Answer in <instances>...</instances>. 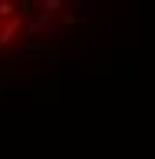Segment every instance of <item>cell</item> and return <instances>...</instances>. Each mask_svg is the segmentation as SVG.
Instances as JSON below:
<instances>
[{"mask_svg": "<svg viewBox=\"0 0 155 159\" xmlns=\"http://www.w3.org/2000/svg\"><path fill=\"white\" fill-rule=\"evenodd\" d=\"M86 7L89 0H0V80L56 60Z\"/></svg>", "mask_w": 155, "mask_h": 159, "instance_id": "1", "label": "cell"}]
</instances>
